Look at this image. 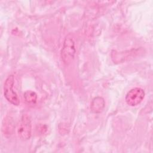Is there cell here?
<instances>
[{"instance_id":"obj_1","label":"cell","mask_w":153,"mask_h":153,"mask_svg":"<svg viewBox=\"0 0 153 153\" xmlns=\"http://www.w3.org/2000/svg\"><path fill=\"white\" fill-rule=\"evenodd\" d=\"M76 49L75 42L71 35H67L63 41L61 50V58L65 65H69L74 59Z\"/></svg>"},{"instance_id":"obj_2","label":"cell","mask_w":153,"mask_h":153,"mask_svg":"<svg viewBox=\"0 0 153 153\" xmlns=\"http://www.w3.org/2000/svg\"><path fill=\"white\" fill-rule=\"evenodd\" d=\"M14 77L13 75H9L4 82V95L8 102L15 106L20 105V99L14 90Z\"/></svg>"},{"instance_id":"obj_3","label":"cell","mask_w":153,"mask_h":153,"mask_svg":"<svg viewBox=\"0 0 153 153\" xmlns=\"http://www.w3.org/2000/svg\"><path fill=\"white\" fill-rule=\"evenodd\" d=\"M17 133L19 138L23 140H27L30 138L32 124L28 115L26 114L23 115L18 126Z\"/></svg>"},{"instance_id":"obj_4","label":"cell","mask_w":153,"mask_h":153,"mask_svg":"<svg viewBox=\"0 0 153 153\" xmlns=\"http://www.w3.org/2000/svg\"><path fill=\"white\" fill-rule=\"evenodd\" d=\"M144 90L139 87H135L129 90L125 97L127 105L130 106H135L140 104L145 97Z\"/></svg>"},{"instance_id":"obj_5","label":"cell","mask_w":153,"mask_h":153,"mask_svg":"<svg viewBox=\"0 0 153 153\" xmlns=\"http://www.w3.org/2000/svg\"><path fill=\"white\" fill-rule=\"evenodd\" d=\"M105 106V102L103 97L100 96H97L94 97L91 103L90 109L91 112L93 113H100L101 112Z\"/></svg>"},{"instance_id":"obj_6","label":"cell","mask_w":153,"mask_h":153,"mask_svg":"<svg viewBox=\"0 0 153 153\" xmlns=\"http://www.w3.org/2000/svg\"><path fill=\"white\" fill-rule=\"evenodd\" d=\"M37 97L36 93L32 90H27L24 93V99L28 103H35Z\"/></svg>"},{"instance_id":"obj_7","label":"cell","mask_w":153,"mask_h":153,"mask_svg":"<svg viewBox=\"0 0 153 153\" xmlns=\"http://www.w3.org/2000/svg\"><path fill=\"white\" fill-rule=\"evenodd\" d=\"M13 124L12 121H11V120L8 119V120H6V121L5 122V124H3L2 130L4 131V133L10 134L13 130Z\"/></svg>"}]
</instances>
